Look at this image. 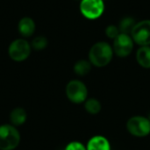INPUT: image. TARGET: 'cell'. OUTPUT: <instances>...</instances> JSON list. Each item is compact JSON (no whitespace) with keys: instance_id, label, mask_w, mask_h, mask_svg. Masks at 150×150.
Wrapping results in <instances>:
<instances>
[{"instance_id":"obj_15","label":"cell","mask_w":150,"mask_h":150,"mask_svg":"<svg viewBox=\"0 0 150 150\" xmlns=\"http://www.w3.org/2000/svg\"><path fill=\"white\" fill-rule=\"evenodd\" d=\"M84 108L90 114L95 115L101 111V104L96 98H89L84 103Z\"/></svg>"},{"instance_id":"obj_1","label":"cell","mask_w":150,"mask_h":150,"mask_svg":"<svg viewBox=\"0 0 150 150\" xmlns=\"http://www.w3.org/2000/svg\"><path fill=\"white\" fill-rule=\"evenodd\" d=\"M113 54L112 47L110 44L105 41H99L91 47L89 52V60L96 67H105L110 63Z\"/></svg>"},{"instance_id":"obj_8","label":"cell","mask_w":150,"mask_h":150,"mask_svg":"<svg viewBox=\"0 0 150 150\" xmlns=\"http://www.w3.org/2000/svg\"><path fill=\"white\" fill-rule=\"evenodd\" d=\"M134 40L130 34L120 33L113 41V52L119 57H127L134 48Z\"/></svg>"},{"instance_id":"obj_2","label":"cell","mask_w":150,"mask_h":150,"mask_svg":"<svg viewBox=\"0 0 150 150\" xmlns=\"http://www.w3.org/2000/svg\"><path fill=\"white\" fill-rule=\"evenodd\" d=\"M20 142V134L12 125L0 126V150L15 149Z\"/></svg>"},{"instance_id":"obj_11","label":"cell","mask_w":150,"mask_h":150,"mask_svg":"<svg viewBox=\"0 0 150 150\" xmlns=\"http://www.w3.org/2000/svg\"><path fill=\"white\" fill-rule=\"evenodd\" d=\"M137 62L145 69H150V47H141L136 53Z\"/></svg>"},{"instance_id":"obj_17","label":"cell","mask_w":150,"mask_h":150,"mask_svg":"<svg viewBox=\"0 0 150 150\" xmlns=\"http://www.w3.org/2000/svg\"><path fill=\"white\" fill-rule=\"evenodd\" d=\"M120 33V29L119 27L113 25H108L105 29V34L107 37L111 38V39H115L119 34Z\"/></svg>"},{"instance_id":"obj_3","label":"cell","mask_w":150,"mask_h":150,"mask_svg":"<svg viewBox=\"0 0 150 150\" xmlns=\"http://www.w3.org/2000/svg\"><path fill=\"white\" fill-rule=\"evenodd\" d=\"M31 44L25 39H16L10 44L8 54L11 60L15 62H23L26 60L31 54Z\"/></svg>"},{"instance_id":"obj_14","label":"cell","mask_w":150,"mask_h":150,"mask_svg":"<svg viewBox=\"0 0 150 150\" xmlns=\"http://www.w3.org/2000/svg\"><path fill=\"white\" fill-rule=\"evenodd\" d=\"M136 22L134 21V19L131 17H126L124 18L121 19V21L120 22L119 25V29L120 32L122 33H127V34H131L132 30L134 28V26L135 25Z\"/></svg>"},{"instance_id":"obj_16","label":"cell","mask_w":150,"mask_h":150,"mask_svg":"<svg viewBox=\"0 0 150 150\" xmlns=\"http://www.w3.org/2000/svg\"><path fill=\"white\" fill-rule=\"evenodd\" d=\"M47 44H48V41H47V39L46 37H44V36H37L32 40L31 47L34 50L40 51V50L45 49L47 47Z\"/></svg>"},{"instance_id":"obj_12","label":"cell","mask_w":150,"mask_h":150,"mask_svg":"<svg viewBox=\"0 0 150 150\" xmlns=\"http://www.w3.org/2000/svg\"><path fill=\"white\" fill-rule=\"evenodd\" d=\"M27 118L26 112L21 108V107H17L14 110L11 111L10 114V121L12 124V126H21L23 125Z\"/></svg>"},{"instance_id":"obj_7","label":"cell","mask_w":150,"mask_h":150,"mask_svg":"<svg viewBox=\"0 0 150 150\" xmlns=\"http://www.w3.org/2000/svg\"><path fill=\"white\" fill-rule=\"evenodd\" d=\"M131 37L133 38L134 41L140 45L141 47L143 46H149L150 45V19L142 20L135 24L134 26Z\"/></svg>"},{"instance_id":"obj_18","label":"cell","mask_w":150,"mask_h":150,"mask_svg":"<svg viewBox=\"0 0 150 150\" xmlns=\"http://www.w3.org/2000/svg\"><path fill=\"white\" fill-rule=\"evenodd\" d=\"M65 150H87L86 149V147L79 142H69Z\"/></svg>"},{"instance_id":"obj_10","label":"cell","mask_w":150,"mask_h":150,"mask_svg":"<svg viewBox=\"0 0 150 150\" xmlns=\"http://www.w3.org/2000/svg\"><path fill=\"white\" fill-rule=\"evenodd\" d=\"M87 150H111L109 141L101 135L93 136L87 143Z\"/></svg>"},{"instance_id":"obj_6","label":"cell","mask_w":150,"mask_h":150,"mask_svg":"<svg viewBox=\"0 0 150 150\" xmlns=\"http://www.w3.org/2000/svg\"><path fill=\"white\" fill-rule=\"evenodd\" d=\"M104 11V0H81L80 2V11L88 19L98 18Z\"/></svg>"},{"instance_id":"obj_9","label":"cell","mask_w":150,"mask_h":150,"mask_svg":"<svg viewBox=\"0 0 150 150\" xmlns=\"http://www.w3.org/2000/svg\"><path fill=\"white\" fill-rule=\"evenodd\" d=\"M36 25L34 20L30 17L22 18L18 24V33L25 38L32 36L35 32Z\"/></svg>"},{"instance_id":"obj_19","label":"cell","mask_w":150,"mask_h":150,"mask_svg":"<svg viewBox=\"0 0 150 150\" xmlns=\"http://www.w3.org/2000/svg\"><path fill=\"white\" fill-rule=\"evenodd\" d=\"M148 119H149V121H150V113H149V118H148Z\"/></svg>"},{"instance_id":"obj_5","label":"cell","mask_w":150,"mask_h":150,"mask_svg":"<svg viewBox=\"0 0 150 150\" xmlns=\"http://www.w3.org/2000/svg\"><path fill=\"white\" fill-rule=\"evenodd\" d=\"M127 129L134 136L145 137L150 134V121L142 116L132 117L127 123Z\"/></svg>"},{"instance_id":"obj_13","label":"cell","mask_w":150,"mask_h":150,"mask_svg":"<svg viewBox=\"0 0 150 150\" xmlns=\"http://www.w3.org/2000/svg\"><path fill=\"white\" fill-rule=\"evenodd\" d=\"M91 69V63L90 61L80 60L74 65V71L76 75L80 76H84L90 73Z\"/></svg>"},{"instance_id":"obj_4","label":"cell","mask_w":150,"mask_h":150,"mask_svg":"<svg viewBox=\"0 0 150 150\" xmlns=\"http://www.w3.org/2000/svg\"><path fill=\"white\" fill-rule=\"evenodd\" d=\"M66 95L72 103L81 104L86 101L88 90L83 82L79 80H71L66 86Z\"/></svg>"}]
</instances>
